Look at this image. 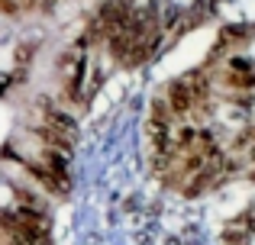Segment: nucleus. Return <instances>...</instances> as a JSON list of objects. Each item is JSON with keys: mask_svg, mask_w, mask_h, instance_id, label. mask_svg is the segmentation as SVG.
<instances>
[{"mask_svg": "<svg viewBox=\"0 0 255 245\" xmlns=\"http://www.w3.org/2000/svg\"><path fill=\"white\" fill-rule=\"evenodd\" d=\"M194 97H197V90H194L191 81H174L168 87V107L174 113H184V110L194 107Z\"/></svg>", "mask_w": 255, "mask_h": 245, "instance_id": "1", "label": "nucleus"}, {"mask_svg": "<svg viewBox=\"0 0 255 245\" xmlns=\"http://www.w3.org/2000/svg\"><path fill=\"white\" fill-rule=\"evenodd\" d=\"M3 245H13V242H3Z\"/></svg>", "mask_w": 255, "mask_h": 245, "instance_id": "2", "label": "nucleus"}]
</instances>
